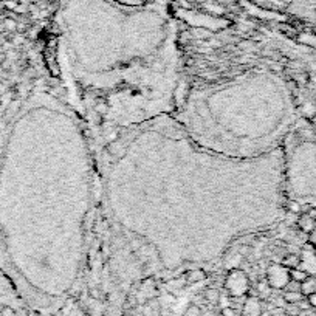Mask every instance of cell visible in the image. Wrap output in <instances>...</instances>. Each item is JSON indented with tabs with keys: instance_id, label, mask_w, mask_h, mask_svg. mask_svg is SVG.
Returning <instances> with one entry per match:
<instances>
[{
	"instance_id": "cell-1",
	"label": "cell",
	"mask_w": 316,
	"mask_h": 316,
	"mask_svg": "<svg viewBox=\"0 0 316 316\" xmlns=\"http://www.w3.org/2000/svg\"><path fill=\"white\" fill-rule=\"evenodd\" d=\"M225 288L231 294V298H242V296H247L250 290L248 276L241 270H232L225 279Z\"/></svg>"
},
{
	"instance_id": "cell-2",
	"label": "cell",
	"mask_w": 316,
	"mask_h": 316,
	"mask_svg": "<svg viewBox=\"0 0 316 316\" xmlns=\"http://www.w3.org/2000/svg\"><path fill=\"white\" fill-rule=\"evenodd\" d=\"M290 270L284 267L282 264H273L267 271V282L271 288L281 290L285 288V285L290 282Z\"/></svg>"
},
{
	"instance_id": "cell-3",
	"label": "cell",
	"mask_w": 316,
	"mask_h": 316,
	"mask_svg": "<svg viewBox=\"0 0 316 316\" xmlns=\"http://www.w3.org/2000/svg\"><path fill=\"white\" fill-rule=\"evenodd\" d=\"M262 301L259 298H247L239 316H262Z\"/></svg>"
},
{
	"instance_id": "cell-4",
	"label": "cell",
	"mask_w": 316,
	"mask_h": 316,
	"mask_svg": "<svg viewBox=\"0 0 316 316\" xmlns=\"http://www.w3.org/2000/svg\"><path fill=\"white\" fill-rule=\"evenodd\" d=\"M298 226L301 228L302 232L310 234L313 231V228L316 226V219L310 212H304L298 217Z\"/></svg>"
},
{
	"instance_id": "cell-5",
	"label": "cell",
	"mask_w": 316,
	"mask_h": 316,
	"mask_svg": "<svg viewBox=\"0 0 316 316\" xmlns=\"http://www.w3.org/2000/svg\"><path fill=\"white\" fill-rule=\"evenodd\" d=\"M185 279H186V284H197V282H202L206 279V273L203 270H189L186 274H185Z\"/></svg>"
},
{
	"instance_id": "cell-6",
	"label": "cell",
	"mask_w": 316,
	"mask_h": 316,
	"mask_svg": "<svg viewBox=\"0 0 316 316\" xmlns=\"http://www.w3.org/2000/svg\"><path fill=\"white\" fill-rule=\"evenodd\" d=\"M301 293L305 296V298H308L310 294L316 293V278L308 276L304 282H301Z\"/></svg>"
},
{
	"instance_id": "cell-7",
	"label": "cell",
	"mask_w": 316,
	"mask_h": 316,
	"mask_svg": "<svg viewBox=\"0 0 316 316\" xmlns=\"http://www.w3.org/2000/svg\"><path fill=\"white\" fill-rule=\"evenodd\" d=\"M282 298H284L285 304H298L305 298V296L301 291H285Z\"/></svg>"
},
{
	"instance_id": "cell-8",
	"label": "cell",
	"mask_w": 316,
	"mask_h": 316,
	"mask_svg": "<svg viewBox=\"0 0 316 316\" xmlns=\"http://www.w3.org/2000/svg\"><path fill=\"white\" fill-rule=\"evenodd\" d=\"M301 264V256H294V254H288L287 258L282 261V265L287 267L288 270H293V268H298Z\"/></svg>"
},
{
	"instance_id": "cell-9",
	"label": "cell",
	"mask_w": 316,
	"mask_h": 316,
	"mask_svg": "<svg viewBox=\"0 0 316 316\" xmlns=\"http://www.w3.org/2000/svg\"><path fill=\"white\" fill-rule=\"evenodd\" d=\"M290 278L291 281H296V282H304L308 278V274L301 268H293L290 270Z\"/></svg>"
},
{
	"instance_id": "cell-10",
	"label": "cell",
	"mask_w": 316,
	"mask_h": 316,
	"mask_svg": "<svg viewBox=\"0 0 316 316\" xmlns=\"http://www.w3.org/2000/svg\"><path fill=\"white\" fill-rule=\"evenodd\" d=\"M205 298L208 302L211 304H217L220 301V291L219 290H215V288H208L206 293H205Z\"/></svg>"
},
{
	"instance_id": "cell-11",
	"label": "cell",
	"mask_w": 316,
	"mask_h": 316,
	"mask_svg": "<svg viewBox=\"0 0 316 316\" xmlns=\"http://www.w3.org/2000/svg\"><path fill=\"white\" fill-rule=\"evenodd\" d=\"M185 284H186V279H185V278H180V279L171 281V282H169V288H172V290H179V288H183Z\"/></svg>"
},
{
	"instance_id": "cell-12",
	"label": "cell",
	"mask_w": 316,
	"mask_h": 316,
	"mask_svg": "<svg viewBox=\"0 0 316 316\" xmlns=\"http://www.w3.org/2000/svg\"><path fill=\"white\" fill-rule=\"evenodd\" d=\"M285 291H301V282H296V281H291L285 285L284 288Z\"/></svg>"
},
{
	"instance_id": "cell-13",
	"label": "cell",
	"mask_w": 316,
	"mask_h": 316,
	"mask_svg": "<svg viewBox=\"0 0 316 316\" xmlns=\"http://www.w3.org/2000/svg\"><path fill=\"white\" fill-rule=\"evenodd\" d=\"M123 5H129V7H141L144 5V0H118Z\"/></svg>"
},
{
	"instance_id": "cell-14",
	"label": "cell",
	"mask_w": 316,
	"mask_h": 316,
	"mask_svg": "<svg viewBox=\"0 0 316 316\" xmlns=\"http://www.w3.org/2000/svg\"><path fill=\"white\" fill-rule=\"evenodd\" d=\"M222 316H239V314H237L235 308H232L231 305H228V307H223L222 308Z\"/></svg>"
},
{
	"instance_id": "cell-15",
	"label": "cell",
	"mask_w": 316,
	"mask_h": 316,
	"mask_svg": "<svg viewBox=\"0 0 316 316\" xmlns=\"http://www.w3.org/2000/svg\"><path fill=\"white\" fill-rule=\"evenodd\" d=\"M199 313H200L199 307H191V308L186 311V316H199Z\"/></svg>"
},
{
	"instance_id": "cell-16",
	"label": "cell",
	"mask_w": 316,
	"mask_h": 316,
	"mask_svg": "<svg viewBox=\"0 0 316 316\" xmlns=\"http://www.w3.org/2000/svg\"><path fill=\"white\" fill-rule=\"evenodd\" d=\"M308 244L316 245V226L313 228V231H311V232H310V235H308Z\"/></svg>"
},
{
	"instance_id": "cell-17",
	"label": "cell",
	"mask_w": 316,
	"mask_h": 316,
	"mask_svg": "<svg viewBox=\"0 0 316 316\" xmlns=\"http://www.w3.org/2000/svg\"><path fill=\"white\" fill-rule=\"evenodd\" d=\"M308 302H310V305H311V308H316V293H313V294H310L308 296Z\"/></svg>"
}]
</instances>
